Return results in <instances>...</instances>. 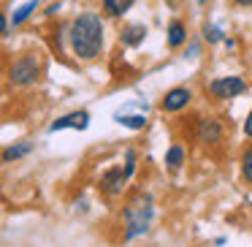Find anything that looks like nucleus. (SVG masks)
Returning <instances> with one entry per match:
<instances>
[{
	"label": "nucleus",
	"instance_id": "obj_1",
	"mask_svg": "<svg viewBox=\"0 0 252 247\" xmlns=\"http://www.w3.org/2000/svg\"><path fill=\"white\" fill-rule=\"evenodd\" d=\"M71 49L82 60H95L103 49V22L98 14H79L73 19L71 30Z\"/></svg>",
	"mask_w": 252,
	"mask_h": 247
},
{
	"label": "nucleus",
	"instance_id": "obj_2",
	"mask_svg": "<svg viewBox=\"0 0 252 247\" xmlns=\"http://www.w3.org/2000/svg\"><path fill=\"white\" fill-rule=\"evenodd\" d=\"M152 217H155L152 198H149L147 193H138V196L125 207V242L136 239L138 234H147Z\"/></svg>",
	"mask_w": 252,
	"mask_h": 247
},
{
	"label": "nucleus",
	"instance_id": "obj_3",
	"mask_svg": "<svg viewBox=\"0 0 252 247\" xmlns=\"http://www.w3.org/2000/svg\"><path fill=\"white\" fill-rule=\"evenodd\" d=\"M41 76V63L35 55H22L8 66V82L14 87H30Z\"/></svg>",
	"mask_w": 252,
	"mask_h": 247
},
{
	"label": "nucleus",
	"instance_id": "obj_4",
	"mask_svg": "<svg viewBox=\"0 0 252 247\" xmlns=\"http://www.w3.org/2000/svg\"><path fill=\"white\" fill-rule=\"evenodd\" d=\"M244 90H247V84L241 76H220L209 84V93H212L214 98H236V95H241Z\"/></svg>",
	"mask_w": 252,
	"mask_h": 247
},
{
	"label": "nucleus",
	"instance_id": "obj_5",
	"mask_svg": "<svg viewBox=\"0 0 252 247\" xmlns=\"http://www.w3.org/2000/svg\"><path fill=\"white\" fill-rule=\"evenodd\" d=\"M127 179H130V176H127L120 166H117V169H109L103 176H100V190H103L106 196H120Z\"/></svg>",
	"mask_w": 252,
	"mask_h": 247
},
{
	"label": "nucleus",
	"instance_id": "obj_6",
	"mask_svg": "<svg viewBox=\"0 0 252 247\" xmlns=\"http://www.w3.org/2000/svg\"><path fill=\"white\" fill-rule=\"evenodd\" d=\"M195 136H198V141H203V144H217L220 139H222V125H220L214 117H201V120H198Z\"/></svg>",
	"mask_w": 252,
	"mask_h": 247
},
{
	"label": "nucleus",
	"instance_id": "obj_7",
	"mask_svg": "<svg viewBox=\"0 0 252 247\" xmlns=\"http://www.w3.org/2000/svg\"><path fill=\"white\" fill-rule=\"evenodd\" d=\"M90 125V114L87 111H71V114L60 117L49 125V133H57V131H65V128H73V131H84Z\"/></svg>",
	"mask_w": 252,
	"mask_h": 247
},
{
	"label": "nucleus",
	"instance_id": "obj_8",
	"mask_svg": "<svg viewBox=\"0 0 252 247\" xmlns=\"http://www.w3.org/2000/svg\"><path fill=\"white\" fill-rule=\"evenodd\" d=\"M190 98H192V93L187 87H174V90H168V93H165L163 109L165 111H179V109H185V106L190 104Z\"/></svg>",
	"mask_w": 252,
	"mask_h": 247
},
{
	"label": "nucleus",
	"instance_id": "obj_9",
	"mask_svg": "<svg viewBox=\"0 0 252 247\" xmlns=\"http://www.w3.org/2000/svg\"><path fill=\"white\" fill-rule=\"evenodd\" d=\"M187 41V30H185V25L179 22V19H174V22L168 25V46L171 49H179L182 44Z\"/></svg>",
	"mask_w": 252,
	"mask_h": 247
},
{
	"label": "nucleus",
	"instance_id": "obj_10",
	"mask_svg": "<svg viewBox=\"0 0 252 247\" xmlns=\"http://www.w3.org/2000/svg\"><path fill=\"white\" fill-rule=\"evenodd\" d=\"M33 152V141H22V144H14V147L3 149V163H11V160H19L25 155Z\"/></svg>",
	"mask_w": 252,
	"mask_h": 247
},
{
	"label": "nucleus",
	"instance_id": "obj_11",
	"mask_svg": "<svg viewBox=\"0 0 252 247\" xmlns=\"http://www.w3.org/2000/svg\"><path fill=\"white\" fill-rule=\"evenodd\" d=\"M35 8H38V0H28V3H22V6L17 8V11L11 14V25L14 28H19V25H25L30 19V14L35 11Z\"/></svg>",
	"mask_w": 252,
	"mask_h": 247
},
{
	"label": "nucleus",
	"instance_id": "obj_12",
	"mask_svg": "<svg viewBox=\"0 0 252 247\" xmlns=\"http://www.w3.org/2000/svg\"><path fill=\"white\" fill-rule=\"evenodd\" d=\"M144 38H147V28H144V25H130V28L122 33V44L125 46H138Z\"/></svg>",
	"mask_w": 252,
	"mask_h": 247
},
{
	"label": "nucleus",
	"instance_id": "obj_13",
	"mask_svg": "<svg viewBox=\"0 0 252 247\" xmlns=\"http://www.w3.org/2000/svg\"><path fill=\"white\" fill-rule=\"evenodd\" d=\"M114 120L120 122V125L130 128V131H141V128L147 125V120H144V114H117Z\"/></svg>",
	"mask_w": 252,
	"mask_h": 247
},
{
	"label": "nucleus",
	"instance_id": "obj_14",
	"mask_svg": "<svg viewBox=\"0 0 252 247\" xmlns=\"http://www.w3.org/2000/svg\"><path fill=\"white\" fill-rule=\"evenodd\" d=\"M133 3H136V0H103V8L111 14V17H122Z\"/></svg>",
	"mask_w": 252,
	"mask_h": 247
},
{
	"label": "nucleus",
	"instance_id": "obj_15",
	"mask_svg": "<svg viewBox=\"0 0 252 247\" xmlns=\"http://www.w3.org/2000/svg\"><path fill=\"white\" fill-rule=\"evenodd\" d=\"M165 163H168L171 171H176L182 163H185V149H182V147H171L168 152H165Z\"/></svg>",
	"mask_w": 252,
	"mask_h": 247
},
{
	"label": "nucleus",
	"instance_id": "obj_16",
	"mask_svg": "<svg viewBox=\"0 0 252 247\" xmlns=\"http://www.w3.org/2000/svg\"><path fill=\"white\" fill-rule=\"evenodd\" d=\"M203 38L209 41V44H220V41H225V35H222V30L217 28V25H203Z\"/></svg>",
	"mask_w": 252,
	"mask_h": 247
},
{
	"label": "nucleus",
	"instance_id": "obj_17",
	"mask_svg": "<svg viewBox=\"0 0 252 247\" xmlns=\"http://www.w3.org/2000/svg\"><path fill=\"white\" fill-rule=\"evenodd\" d=\"M241 174H244V179L252 185V147L244 152V158H241Z\"/></svg>",
	"mask_w": 252,
	"mask_h": 247
},
{
	"label": "nucleus",
	"instance_id": "obj_18",
	"mask_svg": "<svg viewBox=\"0 0 252 247\" xmlns=\"http://www.w3.org/2000/svg\"><path fill=\"white\" fill-rule=\"evenodd\" d=\"M133 171H136V152L127 149V152H125V174L133 176Z\"/></svg>",
	"mask_w": 252,
	"mask_h": 247
},
{
	"label": "nucleus",
	"instance_id": "obj_19",
	"mask_svg": "<svg viewBox=\"0 0 252 247\" xmlns=\"http://www.w3.org/2000/svg\"><path fill=\"white\" fill-rule=\"evenodd\" d=\"M0 35H8V19H6V14H0Z\"/></svg>",
	"mask_w": 252,
	"mask_h": 247
},
{
	"label": "nucleus",
	"instance_id": "obj_20",
	"mask_svg": "<svg viewBox=\"0 0 252 247\" xmlns=\"http://www.w3.org/2000/svg\"><path fill=\"white\" fill-rule=\"evenodd\" d=\"M244 133H247V136L252 139V111H250V114H247V120H244Z\"/></svg>",
	"mask_w": 252,
	"mask_h": 247
},
{
	"label": "nucleus",
	"instance_id": "obj_21",
	"mask_svg": "<svg viewBox=\"0 0 252 247\" xmlns=\"http://www.w3.org/2000/svg\"><path fill=\"white\" fill-rule=\"evenodd\" d=\"M57 11H60V3H52V6L46 8V17H55Z\"/></svg>",
	"mask_w": 252,
	"mask_h": 247
},
{
	"label": "nucleus",
	"instance_id": "obj_22",
	"mask_svg": "<svg viewBox=\"0 0 252 247\" xmlns=\"http://www.w3.org/2000/svg\"><path fill=\"white\" fill-rule=\"evenodd\" d=\"M239 6H252V0H236Z\"/></svg>",
	"mask_w": 252,
	"mask_h": 247
},
{
	"label": "nucleus",
	"instance_id": "obj_23",
	"mask_svg": "<svg viewBox=\"0 0 252 247\" xmlns=\"http://www.w3.org/2000/svg\"><path fill=\"white\" fill-rule=\"evenodd\" d=\"M198 3H206V0H198Z\"/></svg>",
	"mask_w": 252,
	"mask_h": 247
}]
</instances>
